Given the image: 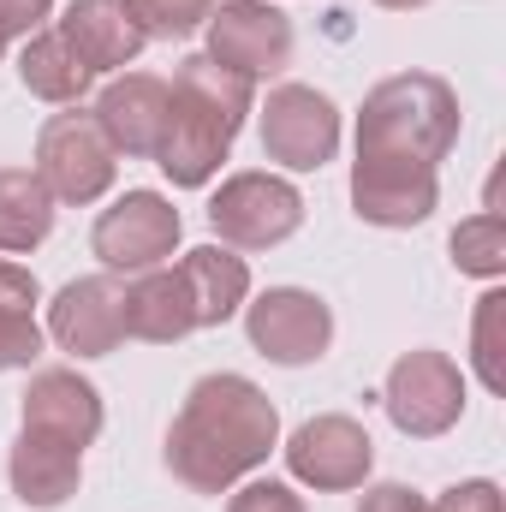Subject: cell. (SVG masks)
Listing matches in <instances>:
<instances>
[{"mask_svg":"<svg viewBox=\"0 0 506 512\" xmlns=\"http://www.w3.org/2000/svg\"><path fill=\"white\" fill-rule=\"evenodd\" d=\"M280 447V411L251 376H203L167 429V471L191 495H227Z\"/></svg>","mask_w":506,"mask_h":512,"instance_id":"1","label":"cell"},{"mask_svg":"<svg viewBox=\"0 0 506 512\" xmlns=\"http://www.w3.org/2000/svg\"><path fill=\"white\" fill-rule=\"evenodd\" d=\"M459 143V96L435 72H393L358 108V161H411L435 167Z\"/></svg>","mask_w":506,"mask_h":512,"instance_id":"2","label":"cell"},{"mask_svg":"<svg viewBox=\"0 0 506 512\" xmlns=\"http://www.w3.org/2000/svg\"><path fill=\"white\" fill-rule=\"evenodd\" d=\"M54 203H102L114 191V173H120V155L114 143L102 137L96 114L72 108V114H54L48 126L36 131V167H30Z\"/></svg>","mask_w":506,"mask_h":512,"instance_id":"3","label":"cell"},{"mask_svg":"<svg viewBox=\"0 0 506 512\" xmlns=\"http://www.w3.org/2000/svg\"><path fill=\"white\" fill-rule=\"evenodd\" d=\"M209 227L227 251H274L304 227V197L280 173H233L209 197Z\"/></svg>","mask_w":506,"mask_h":512,"instance_id":"4","label":"cell"},{"mask_svg":"<svg viewBox=\"0 0 506 512\" xmlns=\"http://www.w3.org/2000/svg\"><path fill=\"white\" fill-rule=\"evenodd\" d=\"M381 405H387V417H393L399 435L435 441V435L459 429V417H465V376H459V364H453L447 352L417 346V352H405V358L387 370Z\"/></svg>","mask_w":506,"mask_h":512,"instance_id":"5","label":"cell"},{"mask_svg":"<svg viewBox=\"0 0 506 512\" xmlns=\"http://www.w3.org/2000/svg\"><path fill=\"white\" fill-rule=\"evenodd\" d=\"M209 60L239 72V78H280L292 66V18L274 6V0H221L209 12Z\"/></svg>","mask_w":506,"mask_h":512,"instance_id":"6","label":"cell"},{"mask_svg":"<svg viewBox=\"0 0 506 512\" xmlns=\"http://www.w3.org/2000/svg\"><path fill=\"white\" fill-rule=\"evenodd\" d=\"M179 233H185V221L161 191H126L114 209L96 215L90 251L102 256L108 274H143L179 251Z\"/></svg>","mask_w":506,"mask_h":512,"instance_id":"7","label":"cell"},{"mask_svg":"<svg viewBox=\"0 0 506 512\" xmlns=\"http://www.w3.org/2000/svg\"><path fill=\"white\" fill-rule=\"evenodd\" d=\"M370 465H376V441H370V429H364L358 417H346V411L310 417V423H298L292 441H286V471H292L304 489H316V495L364 489Z\"/></svg>","mask_w":506,"mask_h":512,"instance_id":"8","label":"cell"},{"mask_svg":"<svg viewBox=\"0 0 506 512\" xmlns=\"http://www.w3.org/2000/svg\"><path fill=\"white\" fill-rule=\"evenodd\" d=\"M245 334L268 364L304 370L334 346V310L304 286H268L256 304H245Z\"/></svg>","mask_w":506,"mask_h":512,"instance_id":"9","label":"cell"},{"mask_svg":"<svg viewBox=\"0 0 506 512\" xmlns=\"http://www.w3.org/2000/svg\"><path fill=\"white\" fill-rule=\"evenodd\" d=\"M340 149V108L310 90V84H274L268 108H262V155L292 167V173H316L328 167Z\"/></svg>","mask_w":506,"mask_h":512,"instance_id":"10","label":"cell"},{"mask_svg":"<svg viewBox=\"0 0 506 512\" xmlns=\"http://www.w3.org/2000/svg\"><path fill=\"white\" fill-rule=\"evenodd\" d=\"M48 340L72 358H108L126 340V286L114 274H84L54 292L48 304Z\"/></svg>","mask_w":506,"mask_h":512,"instance_id":"11","label":"cell"},{"mask_svg":"<svg viewBox=\"0 0 506 512\" xmlns=\"http://www.w3.org/2000/svg\"><path fill=\"white\" fill-rule=\"evenodd\" d=\"M441 203V179L435 167H411V161H352V209L370 227H423Z\"/></svg>","mask_w":506,"mask_h":512,"instance_id":"12","label":"cell"},{"mask_svg":"<svg viewBox=\"0 0 506 512\" xmlns=\"http://www.w3.org/2000/svg\"><path fill=\"white\" fill-rule=\"evenodd\" d=\"M96 126L114 143V155H131V161H155L161 137H167V114H173V90L167 78L155 72H126L114 78L102 96H96Z\"/></svg>","mask_w":506,"mask_h":512,"instance_id":"13","label":"cell"},{"mask_svg":"<svg viewBox=\"0 0 506 512\" xmlns=\"http://www.w3.org/2000/svg\"><path fill=\"white\" fill-rule=\"evenodd\" d=\"M24 429L84 453L102 435V393L78 370H36L24 387Z\"/></svg>","mask_w":506,"mask_h":512,"instance_id":"14","label":"cell"},{"mask_svg":"<svg viewBox=\"0 0 506 512\" xmlns=\"http://www.w3.org/2000/svg\"><path fill=\"white\" fill-rule=\"evenodd\" d=\"M54 30L66 36V48H72L90 72H120V66H131V60L143 54V42H149V36L137 30V18H131L126 0H72Z\"/></svg>","mask_w":506,"mask_h":512,"instance_id":"15","label":"cell"},{"mask_svg":"<svg viewBox=\"0 0 506 512\" xmlns=\"http://www.w3.org/2000/svg\"><path fill=\"white\" fill-rule=\"evenodd\" d=\"M6 483H12V495H18L24 507L54 512L78 495V483H84V453L66 447V441H48V435H30V429H24L18 447H12V459H6Z\"/></svg>","mask_w":506,"mask_h":512,"instance_id":"16","label":"cell"},{"mask_svg":"<svg viewBox=\"0 0 506 512\" xmlns=\"http://www.w3.org/2000/svg\"><path fill=\"white\" fill-rule=\"evenodd\" d=\"M126 334L149 346H179L185 334H197V310L179 268H143L126 286Z\"/></svg>","mask_w":506,"mask_h":512,"instance_id":"17","label":"cell"},{"mask_svg":"<svg viewBox=\"0 0 506 512\" xmlns=\"http://www.w3.org/2000/svg\"><path fill=\"white\" fill-rule=\"evenodd\" d=\"M227 149H233V131H221L215 120H203L197 108L173 102L167 137H161V149H155V167H161L179 191H197V185H209V179L221 173Z\"/></svg>","mask_w":506,"mask_h":512,"instance_id":"18","label":"cell"},{"mask_svg":"<svg viewBox=\"0 0 506 512\" xmlns=\"http://www.w3.org/2000/svg\"><path fill=\"white\" fill-rule=\"evenodd\" d=\"M173 102H185V108H197L203 120H215L221 131H245L256 108V84L251 78H239V72H227V66H215L209 54H185L179 60V72H173Z\"/></svg>","mask_w":506,"mask_h":512,"instance_id":"19","label":"cell"},{"mask_svg":"<svg viewBox=\"0 0 506 512\" xmlns=\"http://www.w3.org/2000/svg\"><path fill=\"white\" fill-rule=\"evenodd\" d=\"M179 274H185L197 328L233 322V316L245 310V298H251V268H245V256H233L227 245H197V251H185Z\"/></svg>","mask_w":506,"mask_h":512,"instance_id":"20","label":"cell"},{"mask_svg":"<svg viewBox=\"0 0 506 512\" xmlns=\"http://www.w3.org/2000/svg\"><path fill=\"white\" fill-rule=\"evenodd\" d=\"M18 78H24V90L36 96V102H54V108H78L84 102V90H90V66L66 48V36L60 30H36V36H24V54H18Z\"/></svg>","mask_w":506,"mask_h":512,"instance_id":"21","label":"cell"},{"mask_svg":"<svg viewBox=\"0 0 506 512\" xmlns=\"http://www.w3.org/2000/svg\"><path fill=\"white\" fill-rule=\"evenodd\" d=\"M54 233V197L30 167H0V256L36 251Z\"/></svg>","mask_w":506,"mask_h":512,"instance_id":"22","label":"cell"},{"mask_svg":"<svg viewBox=\"0 0 506 512\" xmlns=\"http://www.w3.org/2000/svg\"><path fill=\"white\" fill-rule=\"evenodd\" d=\"M447 251H453V268H459V274L501 280V274H506V221L495 215V209H483V215L459 221Z\"/></svg>","mask_w":506,"mask_h":512,"instance_id":"23","label":"cell"},{"mask_svg":"<svg viewBox=\"0 0 506 512\" xmlns=\"http://www.w3.org/2000/svg\"><path fill=\"white\" fill-rule=\"evenodd\" d=\"M131 18H137V30L143 36H161V42H173V36H191V30H203L209 24V0H126Z\"/></svg>","mask_w":506,"mask_h":512,"instance_id":"24","label":"cell"},{"mask_svg":"<svg viewBox=\"0 0 506 512\" xmlns=\"http://www.w3.org/2000/svg\"><path fill=\"white\" fill-rule=\"evenodd\" d=\"M501 316H506V292H483V298H477V376H483V387H489V393H506Z\"/></svg>","mask_w":506,"mask_h":512,"instance_id":"25","label":"cell"},{"mask_svg":"<svg viewBox=\"0 0 506 512\" xmlns=\"http://www.w3.org/2000/svg\"><path fill=\"white\" fill-rule=\"evenodd\" d=\"M42 358V328L30 310H0V376L6 370H30Z\"/></svg>","mask_w":506,"mask_h":512,"instance_id":"26","label":"cell"},{"mask_svg":"<svg viewBox=\"0 0 506 512\" xmlns=\"http://www.w3.org/2000/svg\"><path fill=\"white\" fill-rule=\"evenodd\" d=\"M227 512H304V495H298L292 483L256 477V483H245V489L227 501Z\"/></svg>","mask_w":506,"mask_h":512,"instance_id":"27","label":"cell"},{"mask_svg":"<svg viewBox=\"0 0 506 512\" xmlns=\"http://www.w3.org/2000/svg\"><path fill=\"white\" fill-rule=\"evenodd\" d=\"M429 512H506V507L489 477H471V483H453L441 501H429Z\"/></svg>","mask_w":506,"mask_h":512,"instance_id":"28","label":"cell"},{"mask_svg":"<svg viewBox=\"0 0 506 512\" xmlns=\"http://www.w3.org/2000/svg\"><path fill=\"white\" fill-rule=\"evenodd\" d=\"M48 12H54V0H0V42H12V36H36Z\"/></svg>","mask_w":506,"mask_h":512,"instance_id":"29","label":"cell"},{"mask_svg":"<svg viewBox=\"0 0 506 512\" xmlns=\"http://www.w3.org/2000/svg\"><path fill=\"white\" fill-rule=\"evenodd\" d=\"M358 512H429V501L411 483H376V489H364Z\"/></svg>","mask_w":506,"mask_h":512,"instance_id":"30","label":"cell"},{"mask_svg":"<svg viewBox=\"0 0 506 512\" xmlns=\"http://www.w3.org/2000/svg\"><path fill=\"white\" fill-rule=\"evenodd\" d=\"M0 310H36V274L0 256Z\"/></svg>","mask_w":506,"mask_h":512,"instance_id":"31","label":"cell"},{"mask_svg":"<svg viewBox=\"0 0 506 512\" xmlns=\"http://www.w3.org/2000/svg\"><path fill=\"white\" fill-rule=\"evenodd\" d=\"M376 6H387V12H417V6H429V0H376Z\"/></svg>","mask_w":506,"mask_h":512,"instance_id":"32","label":"cell"},{"mask_svg":"<svg viewBox=\"0 0 506 512\" xmlns=\"http://www.w3.org/2000/svg\"><path fill=\"white\" fill-rule=\"evenodd\" d=\"M0 54H6V42H0Z\"/></svg>","mask_w":506,"mask_h":512,"instance_id":"33","label":"cell"},{"mask_svg":"<svg viewBox=\"0 0 506 512\" xmlns=\"http://www.w3.org/2000/svg\"><path fill=\"white\" fill-rule=\"evenodd\" d=\"M209 6H215V0H209Z\"/></svg>","mask_w":506,"mask_h":512,"instance_id":"34","label":"cell"}]
</instances>
